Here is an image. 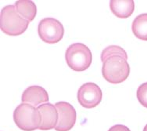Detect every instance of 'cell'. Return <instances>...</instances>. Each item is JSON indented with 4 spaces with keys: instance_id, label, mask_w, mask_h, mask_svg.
Listing matches in <instances>:
<instances>
[{
    "instance_id": "5b68a950",
    "label": "cell",
    "mask_w": 147,
    "mask_h": 131,
    "mask_svg": "<svg viewBox=\"0 0 147 131\" xmlns=\"http://www.w3.org/2000/svg\"><path fill=\"white\" fill-rule=\"evenodd\" d=\"M38 32L43 42L49 44H55L59 43L63 37L64 28L57 19L46 17L39 22Z\"/></svg>"
},
{
    "instance_id": "277c9868",
    "label": "cell",
    "mask_w": 147,
    "mask_h": 131,
    "mask_svg": "<svg viewBox=\"0 0 147 131\" xmlns=\"http://www.w3.org/2000/svg\"><path fill=\"white\" fill-rule=\"evenodd\" d=\"M68 66L75 71H83L89 68L92 61V54L83 43H74L69 46L65 54Z\"/></svg>"
},
{
    "instance_id": "9a60e30c",
    "label": "cell",
    "mask_w": 147,
    "mask_h": 131,
    "mask_svg": "<svg viewBox=\"0 0 147 131\" xmlns=\"http://www.w3.org/2000/svg\"><path fill=\"white\" fill-rule=\"evenodd\" d=\"M108 131H131L128 127L125 125H115L110 127Z\"/></svg>"
},
{
    "instance_id": "30bf717a",
    "label": "cell",
    "mask_w": 147,
    "mask_h": 131,
    "mask_svg": "<svg viewBox=\"0 0 147 131\" xmlns=\"http://www.w3.org/2000/svg\"><path fill=\"white\" fill-rule=\"evenodd\" d=\"M111 11L119 18H127L131 17L135 10L133 0H111L110 2Z\"/></svg>"
},
{
    "instance_id": "52a82bcc",
    "label": "cell",
    "mask_w": 147,
    "mask_h": 131,
    "mask_svg": "<svg viewBox=\"0 0 147 131\" xmlns=\"http://www.w3.org/2000/svg\"><path fill=\"white\" fill-rule=\"evenodd\" d=\"M59 114V119L55 130L57 131H69L73 128L76 122V111L71 104L64 101L56 103Z\"/></svg>"
},
{
    "instance_id": "4fadbf2b",
    "label": "cell",
    "mask_w": 147,
    "mask_h": 131,
    "mask_svg": "<svg viewBox=\"0 0 147 131\" xmlns=\"http://www.w3.org/2000/svg\"><path fill=\"white\" fill-rule=\"evenodd\" d=\"M114 55L121 56L127 60V54L124 49L118 46H110L102 50V54H101V60L103 63L108 57L114 56Z\"/></svg>"
},
{
    "instance_id": "7a4b0ae2",
    "label": "cell",
    "mask_w": 147,
    "mask_h": 131,
    "mask_svg": "<svg viewBox=\"0 0 147 131\" xmlns=\"http://www.w3.org/2000/svg\"><path fill=\"white\" fill-rule=\"evenodd\" d=\"M1 30L8 35L17 36L24 33L29 21L17 13L15 5H8L2 9L0 15Z\"/></svg>"
},
{
    "instance_id": "8992f818",
    "label": "cell",
    "mask_w": 147,
    "mask_h": 131,
    "mask_svg": "<svg viewBox=\"0 0 147 131\" xmlns=\"http://www.w3.org/2000/svg\"><path fill=\"white\" fill-rule=\"evenodd\" d=\"M78 100L85 108H93L99 105L102 98V93L99 86L87 83L81 86L78 91Z\"/></svg>"
},
{
    "instance_id": "9c48e42d",
    "label": "cell",
    "mask_w": 147,
    "mask_h": 131,
    "mask_svg": "<svg viewBox=\"0 0 147 131\" xmlns=\"http://www.w3.org/2000/svg\"><path fill=\"white\" fill-rule=\"evenodd\" d=\"M23 103H28L34 107L48 102L49 95L45 89L40 86H31L24 91L21 97Z\"/></svg>"
},
{
    "instance_id": "5bb4252c",
    "label": "cell",
    "mask_w": 147,
    "mask_h": 131,
    "mask_svg": "<svg viewBox=\"0 0 147 131\" xmlns=\"http://www.w3.org/2000/svg\"><path fill=\"white\" fill-rule=\"evenodd\" d=\"M137 99L142 105L147 108V83H142L139 86L136 93Z\"/></svg>"
},
{
    "instance_id": "3957f363",
    "label": "cell",
    "mask_w": 147,
    "mask_h": 131,
    "mask_svg": "<svg viewBox=\"0 0 147 131\" xmlns=\"http://www.w3.org/2000/svg\"><path fill=\"white\" fill-rule=\"evenodd\" d=\"M13 120L18 128L24 131H34L39 128L42 122L40 112L34 106L22 103L13 112Z\"/></svg>"
},
{
    "instance_id": "ba28073f",
    "label": "cell",
    "mask_w": 147,
    "mask_h": 131,
    "mask_svg": "<svg viewBox=\"0 0 147 131\" xmlns=\"http://www.w3.org/2000/svg\"><path fill=\"white\" fill-rule=\"evenodd\" d=\"M42 117V122L38 130H49L55 129L58 123L59 114L56 106L50 103H45L37 107Z\"/></svg>"
},
{
    "instance_id": "8fae6325",
    "label": "cell",
    "mask_w": 147,
    "mask_h": 131,
    "mask_svg": "<svg viewBox=\"0 0 147 131\" xmlns=\"http://www.w3.org/2000/svg\"><path fill=\"white\" fill-rule=\"evenodd\" d=\"M17 13L21 17L31 22L37 14V7L34 2L30 0H18L15 3Z\"/></svg>"
},
{
    "instance_id": "7c38bea8",
    "label": "cell",
    "mask_w": 147,
    "mask_h": 131,
    "mask_svg": "<svg viewBox=\"0 0 147 131\" xmlns=\"http://www.w3.org/2000/svg\"><path fill=\"white\" fill-rule=\"evenodd\" d=\"M133 34L139 39L147 41V14H142L134 19L131 25Z\"/></svg>"
},
{
    "instance_id": "2e32d148",
    "label": "cell",
    "mask_w": 147,
    "mask_h": 131,
    "mask_svg": "<svg viewBox=\"0 0 147 131\" xmlns=\"http://www.w3.org/2000/svg\"><path fill=\"white\" fill-rule=\"evenodd\" d=\"M143 131H147V124L145 126L144 129H143Z\"/></svg>"
},
{
    "instance_id": "6da1fadb",
    "label": "cell",
    "mask_w": 147,
    "mask_h": 131,
    "mask_svg": "<svg viewBox=\"0 0 147 131\" xmlns=\"http://www.w3.org/2000/svg\"><path fill=\"white\" fill-rule=\"evenodd\" d=\"M102 74L108 83L119 84L125 82L129 76L130 66L124 57L111 56L103 62Z\"/></svg>"
}]
</instances>
